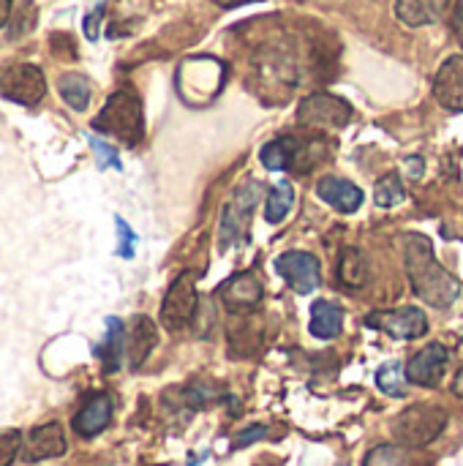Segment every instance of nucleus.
<instances>
[{"mask_svg":"<svg viewBox=\"0 0 463 466\" xmlns=\"http://www.w3.org/2000/svg\"><path fill=\"white\" fill-rule=\"evenodd\" d=\"M453 393H456L458 399H463V369H461V371H458L456 382H453Z\"/></svg>","mask_w":463,"mask_h":466,"instance_id":"72a5a7b5","label":"nucleus"},{"mask_svg":"<svg viewBox=\"0 0 463 466\" xmlns=\"http://www.w3.org/2000/svg\"><path fill=\"white\" fill-rule=\"evenodd\" d=\"M404 199H407V188H404L401 175H396V172L385 175V177L377 183V188H374V202H377L379 208H396V205H401Z\"/></svg>","mask_w":463,"mask_h":466,"instance_id":"a878e982","label":"nucleus"},{"mask_svg":"<svg viewBox=\"0 0 463 466\" xmlns=\"http://www.w3.org/2000/svg\"><path fill=\"white\" fill-rule=\"evenodd\" d=\"M450 366V352L442 344L423 347L409 363H407V380L420 388H439L445 380V371Z\"/></svg>","mask_w":463,"mask_h":466,"instance_id":"9d476101","label":"nucleus"},{"mask_svg":"<svg viewBox=\"0 0 463 466\" xmlns=\"http://www.w3.org/2000/svg\"><path fill=\"white\" fill-rule=\"evenodd\" d=\"M218 298H221V303L232 314H243V311H251V309L259 306V300H262V284L257 281L254 273H237L229 281L221 284Z\"/></svg>","mask_w":463,"mask_h":466,"instance_id":"f8f14e48","label":"nucleus"},{"mask_svg":"<svg viewBox=\"0 0 463 466\" xmlns=\"http://www.w3.org/2000/svg\"><path fill=\"white\" fill-rule=\"evenodd\" d=\"M93 128L123 142L126 147H134L145 137V115L142 101L134 90H117L104 104L101 115L93 120Z\"/></svg>","mask_w":463,"mask_h":466,"instance_id":"f03ea898","label":"nucleus"},{"mask_svg":"<svg viewBox=\"0 0 463 466\" xmlns=\"http://www.w3.org/2000/svg\"><path fill=\"white\" fill-rule=\"evenodd\" d=\"M450 0H398L396 16L409 27H426L442 19Z\"/></svg>","mask_w":463,"mask_h":466,"instance_id":"f3484780","label":"nucleus"},{"mask_svg":"<svg viewBox=\"0 0 463 466\" xmlns=\"http://www.w3.org/2000/svg\"><path fill=\"white\" fill-rule=\"evenodd\" d=\"M445 426H448V412L442 407L415 404V407L404 410L396 418L393 434L407 448H426V445H431V442H437L442 437Z\"/></svg>","mask_w":463,"mask_h":466,"instance_id":"7ed1b4c3","label":"nucleus"},{"mask_svg":"<svg viewBox=\"0 0 463 466\" xmlns=\"http://www.w3.org/2000/svg\"><path fill=\"white\" fill-rule=\"evenodd\" d=\"M57 90L63 96V101L74 109V112H85L90 104V82L82 74H63L57 82Z\"/></svg>","mask_w":463,"mask_h":466,"instance_id":"5701e85b","label":"nucleus"},{"mask_svg":"<svg viewBox=\"0 0 463 466\" xmlns=\"http://www.w3.org/2000/svg\"><path fill=\"white\" fill-rule=\"evenodd\" d=\"M366 325L374 328V330H382V333H388L390 339H398V341H415V339L428 333V317L418 306L371 311L366 317Z\"/></svg>","mask_w":463,"mask_h":466,"instance_id":"6e6552de","label":"nucleus"},{"mask_svg":"<svg viewBox=\"0 0 463 466\" xmlns=\"http://www.w3.org/2000/svg\"><path fill=\"white\" fill-rule=\"evenodd\" d=\"M8 16H11V0H0V27L8 22Z\"/></svg>","mask_w":463,"mask_h":466,"instance_id":"473e14b6","label":"nucleus"},{"mask_svg":"<svg viewBox=\"0 0 463 466\" xmlns=\"http://www.w3.org/2000/svg\"><path fill=\"white\" fill-rule=\"evenodd\" d=\"M368 276H371V270H368V259L363 257V251L355 248V246H347L341 251V259H338L341 284L349 287V289H360V287L368 284Z\"/></svg>","mask_w":463,"mask_h":466,"instance_id":"412c9836","label":"nucleus"},{"mask_svg":"<svg viewBox=\"0 0 463 466\" xmlns=\"http://www.w3.org/2000/svg\"><path fill=\"white\" fill-rule=\"evenodd\" d=\"M112 423V399L106 393H98L93 396L76 415H74V431L82 437V440H93L98 437L106 426Z\"/></svg>","mask_w":463,"mask_h":466,"instance_id":"dca6fc26","label":"nucleus"},{"mask_svg":"<svg viewBox=\"0 0 463 466\" xmlns=\"http://www.w3.org/2000/svg\"><path fill=\"white\" fill-rule=\"evenodd\" d=\"M96 355L101 358V363L106 366V371H117L126 355V325L117 317L106 319V336L101 341V347L96 350Z\"/></svg>","mask_w":463,"mask_h":466,"instance_id":"6ab92c4d","label":"nucleus"},{"mask_svg":"<svg viewBox=\"0 0 463 466\" xmlns=\"http://www.w3.org/2000/svg\"><path fill=\"white\" fill-rule=\"evenodd\" d=\"M377 388L393 399H404L407 396V388H409V380H407V369L401 360H388L385 366H379L377 371Z\"/></svg>","mask_w":463,"mask_h":466,"instance_id":"b1692460","label":"nucleus"},{"mask_svg":"<svg viewBox=\"0 0 463 466\" xmlns=\"http://www.w3.org/2000/svg\"><path fill=\"white\" fill-rule=\"evenodd\" d=\"M276 270L281 273V279L297 292V295H311L319 289L322 284V270H319V259L308 251H284L276 259Z\"/></svg>","mask_w":463,"mask_h":466,"instance_id":"1a4fd4ad","label":"nucleus"},{"mask_svg":"<svg viewBox=\"0 0 463 466\" xmlns=\"http://www.w3.org/2000/svg\"><path fill=\"white\" fill-rule=\"evenodd\" d=\"M0 96L5 101L22 104V106H35L46 96V79L44 71L33 63H16L8 66L0 74Z\"/></svg>","mask_w":463,"mask_h":466,"instance_id":"423d86ee","label":"nucleus"},{"mask_svg":"<svg viewBox=\"0 0 463 466\" xmlns=\"http://www.w3.org/2000/svg\"><path fill=\"white\" fill-rule=\"evenodd\" d=\"M407 276H409L412 292L426 306L448 309L461 295V281L448 268H442L426 235L407 238Z\"/></svg>","mask_w":463,"mask_h":466,"instance_id":"f257e3e1","label":"nucleus"},{"mask_svg":"<svg viewBox=\"0 0 463 466\" xmlns=\"http://www.w3.org/2000/svg\"><path fill=\"white\" fill-rule=\"evenodd\" d=\"M156 344H158L156 325L147 317H134L131 325L126 328V360H128V366L139 369L150 358Z\"/></svg>","mask_w":463,"mask_h":466,"instance_id":"2eb2a0df","label":"nucleus"},{"mask_svg":"<svg viewBox=\"0 0 463 466\" xmlns=\"http://www.w3.org/2000/svg\"><path fill=\"white\" fill-rule=\"evenodd\" d=\"M259 158L267 169L281 172V169H292L295 158H300V142L295 137H278L273 142H267L259 150Z\"/></svg>","mask_w":463,"mask_h":466,"instance_id":"aec40b11","label":"nucleus"},{"mask_svg":"<svg viewBox=\"0 0 463 466\" xmlns=\"http://www.w3.org/2000/svg\"><path fill=\"white\" fill-rule=\"evenodd\" d=\"M317 194H319L322 202H327L330 208H336L344 216L357 213L363 199H366L360 186H355V183H349L344 177H330V175L317 183Z\"/></svg>","mask_w":463,"mask_h":466,"instance_id":"4468645a","label":"nucleus"},{"mask_svg":"<svg viewBox=\"0 0 463 466\" xmlns=\"http://www.w3.org/2000/svg\"><path fill=\"white\" fill-rule=\"evenodd\" d=\"M308 330L311 336L322 339V341H330L336 339L341 330H344V311L330 303V300H317L311 306V322H308Z\"/></svg>","mask_w":463,"mask_h":466,"instance_id":"a211bd4d","label":"nucleus"},{"mask_svg":"<svg viewBox=\"0 0 463 466\" xmlns=\"http://www.w3.org/2000/svg\"><path fill=\"white\" fill-rule=\"evenodd\" d=\"M453 27H456V33H458V41H461L463 46V0L456 5V14H453Z\"/></svg>","mask_w":463,"mask_h":466,"instance_id":"2f4dec72","label":"nucleus"},{"mask_svg":"<svg viewBox=\"0 0 463 466\" xmlns=\"http://www.w3.org/2000/svg\"><path fill=\"white\" fill-rule=\"evenodd\" d=\"M434 98L450 112H463V55H453L442 63L434 79Z\"/></svg>","mask_w":463,"mask_h":466,"instance_id":"ddd939ff","label":"nucleus"},{"mask_svg":"<svg viewBox=\"0 0 463 466\" xmlns=\"http://www.w3.org/2000/svg\"><path fill=\"white\" fill-rule=\"evenodd\" d=\"M363 466H415V459L407 445L396 442V445H377L374 451H368Z\"/></svg>","mask_w":463,"mask_h":466,"instance_id":"393cba45","label":"nucleus"},{"mask_svg":"<svg viewBox=\"0 0 463 466\" xmlns=\"http://www.w3.org/2000/svg\"><path fill=\"white\" fill-rule=\"evenodd\" d=\"M292 202H295V188L289 180H281L270 188L267 194V202H265V221L267 224H278L289 216L292 210Z\"/></svg>","mask_w":463,"mask_h":466,"instance_id":"4be33fe9","label":"nucleus"},{"mask_svg":"<svg viewBox=\"0 0 463 466\" xmlns=\"http://www.w3.org/2000/svg\"><path fill=\"white\" fill-rule=\"evenodd\" d=\"M259 437H265V429H262V426H254V429H248L246 434H240V440L235 442V448H246V445H251V442L259 440Z\"/></svg>","mask_w":463,"mask_h":466,"instance_id":"7c9ffc66","label":"nucleus"},{"mask_svg":"<svg viewBox=\"0 0 463 466\" xmlns=\"http://www.w3.org/2000/svg\"><path fill=\"white\" fill-rule=\"evenodd\" d=\"M196 306H199L196 273L186 270L172 281V287H169V292H166V298L161 303V325L166 330H172V333L188 328L194 322V317H196Z\"/></svg>","mask_w":463,"mask_h":466,"instance_id":"39448f33","label":"nucleus"},{"mask_svg":"<svg viewBox=\"0 0 463 466\" xmlns=\"http://www.w3.org/2000/svg\"><path fill=\"white\" fill-rule=\"evenodd\" d=\"M115 224H117V257L131 259L134 257V246H136V235L131 232V227L120 216L115 218Z\"/></svg>","mask_w":463,"mask_h":466,"instance_id":"c85d7f7f","label":"nucleus"},{"mask_svg":"<svg viewBox=\"0 0 463 466\" xmlns=\"http://www.w3.org/2000/svg\"><path fill=\"white\" fill-rule=\"evenodd\" d=\"M262 197H265V186L259 180H248L235 191V197L226 202L224 216H221V229H218V248L221 251H226L229 246L243 240V235L248 232L251 216H254Z\"/></svg>","mask_w":463,"mask_h":466,"instance_id":"20e7f679","label":"nucleus"},{"mask_svg":"<svg viewBox=\"0 0 463 466\" xmlns=\"http://www.w3.org/2000/svg\"><path fill=\"white\" fill-rule=\"evenodd\" d=\"M218 5H224V8H235V5H243V3H251V0H216Z\"/></svg>","mask_w":463,"mask_h":466,"instance_id":"f704fd0d","label":"nucleus"},{"mask_svg":"<svg viewBox=\"0 0 463 466\" xmlns=\"http://www.w3.org/2000/svg\"><path fill=\"white\" fill-rule=\"evenodd\" d=\"M87 142H90L93 153L98 156V167H101V169H104V167H115V169H123V164H120V158H117V153H115V147H112V145L101 142L98 137H87Z\"/></svg>","mask_w":463,"mask_h":466,"instance_id":"cd10ccee","label":"nucleus"},{"mask_svg":"<svg viewBox=\"0 0 463 466\" xmlns=\"http://www.w3.org/2000/svg\"><path fill=\"white\" fill-rule=\"evenodd\" d=\"M63 453H65V437H63L60 423H44V426L33 429L27 434V440L22 442V459L27 464L60 459Z\"/></svg>","mask_w":463,"mask_h":466,"instance_id":"9b49d317","label":"nucleus"},{"mask_svg":"<svg viewBox=\"0 0 463 466\" xmlns=\"http://www.w3.org/2000/svg\"><path fill=\"white\" fill-rule=\"evenodd\" d=\"M297 120L308 128H344L352 120V104L333 93H311L300 101Z\"/></svg>","mask_w":463,"mask_h":466,"instance_id":"0eeeda50","label":"nucleus"},{"mask_svg":"<svg viewBox=\"0 0 463 466\" xmlns=\"http://www.w3.org/2000/svg\"><path fill=\"white\" fill-rule=\"evenodd\" d=\"M101 16H104V5H96V8L85 16V35H87L90 41L98 38V22H101Z\"/></svg>","mask_w":463,"mask_h":466,"instance_id":"c756f323","label":"nucleus"},{"mask_svg":"<svg viewBox=\"0 0 463 466\" xmlns=\"http://www.w3.org/2000/svg\"><path fill=\"white\" fill-rule=\"evenodd\" d=\"M22 451V434L16 429L0 431V466H11Z\"/></svg>","mask_w":463,"mask_h":466,"instance_id":"bb28decb","label":"nucleus"}]
</instances>
